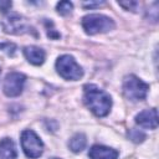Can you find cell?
Instances as JSON below:
<instances>
[{
	"label": "cell",
	"instance_id": "obj_3",
	"mask_svg": "<svg viewBox=\"0 0 159 159\" xmlns=\"http://www.w3.org/2000/svg\"><path fill=\"white\" fill-rule=\"evenodd\" d=\"M56 70L61 77L65 80L77 81L83 76L82 67L76 62V60L70 55H62L56 61Z\"/></svg>",
	"mask_w": 159,
	"mask_h": 159
},
{
	"label": "cell",
	"instance_id": "obj_6",
	"mask_svg": "<svg viewBox=\"0 0 159 159\" xmlns=\"http://www.w3.org/2000/svg\"><path fill=\"white\" fill-rule=\"evenodd\" d=\"M2 29L6 34L21 35V34L29 32L31 27L25 20V17H22L16 12H10L2 20Z\"/></svg>",
	"mask_w": 159,
	"mask_h": 159
},
{
	"label": "cell",
	"instance_id": "obj_1",
	"mask_svg": "<svg viewBox=\"0 0 159 159\" xmlns=\"http://www.w3.org/2000/svg\"><path fill=\"white\" fill-rule=\"evenodd\" d=\"M84 96L83 101L86 106L97 116V117H104L109 113L112 107V99L111 96L104 92L103 89H99L94 84H86L83 87Z\"/></svg>",
	"mask_w": 159,
	"mask_h": 159
},
{
	"label": "cell",
	"instance_id": "obj_10",
	"mask_svg": "<svg viewBox=\"0 0 159 159\" xmlns=\"http://www.w3.org/2000/svg\"><path fill=\"white\" fill-rule=\"evenodd\" d=\"M24 55H25L26 60L30 63L35 65V66L42 65L43 61H45V57H46L45 51L42 48H40V47H36V46H27V47H25L24 48Z\"/></svg>",
	"mask_w": 159,
	"mask_h": 159
},
{
	"label": "cell",
	"instance_id": "obj_19",
	"mask_svg": "<svg viewBox=\"0 0 159 159\" xmlns=\"http://www.w3.org/2000/svg\"><path fill=\"white\" fill-rule=\"evenodd\" d=\"M51 159H58V158H51Z\"/></svg>",
	"mask_w": 159,
	"mask_h": 159
},
{
	"label": "cell",
	"instance_id": "obj_4",
	"mask_svg": "<svg viewBox=\"0 0 159 159\" xmlns=\"http://www.w3.org/2000/svg\"><path fill=\"white\" fill-rule=\"evenodd\" d=\"M148 89H149V84L134 75L127 76L123 82V93L130 101L144 99L147 97Z\"/></svg>",
	"mask_w": 159,
	"mask_h": 159
},
{
	"label": "cell",
	"instance_id": "obj_5",
	"mask_svg": "<svg viewBox=\"0 0 159 159\" xmlns=\"http://www.w3.org/2000/svg\"><path fill=\"white\" fill-rule=\"evenodd\" d=\"M21 147L26 157L31 159L39 158L43 152V143L40 137L31 129L24 130L21 133Z\"/></svg>",
	"mask_w": 159,
	"mask_h": 159
},
{
	"label": "cell",
	"instance_id": "obj_7",
	"mask_svg": "<svg viewBox=\"0 0 159 159\" xmlns=\"http://www.w3.org/2000/svg\"><path fill=\"white\" fill-rule=\"evenodd\" d=\"M25 80H26V77L20 72L7 73L4 80V84H2L4 93L7 97H16V96L21 94V92L24 89Z\"/></svg>",
	"mask_w": 159,
	"mask_h": 159
},
{
	"label": "cell",
	"instance_id": "obj_17",
	"mask_svg": "<svg viewBox=\"0 0 159 159\" xmlns=\"http://www.w3.org/2000/svg\"><path fill=\"white\" fill-rule=\"evenodd\" d=\"M11 1H0V11L1 12H6L7 10H10L11 7Z\"/></svg>",
	"mask_w": 159,
	"mask_h": 159
},
{
	"label": "cell",
	"instance_id": "obj_15",
	"mask_svg": "<svg viewBox=\"0 0 159 159\" xmlns=\"http://www.w3.org/2000/svg\"><path fill=\"white\" fill-rule=\"evenodd\" d=\"M0 48L6 51L7 55L12 56L15 53V50H16V46L14 43H10V42H4V43H0Z\"/></svg>",
	"mask_w": 159,
	"mask_h": 159
},
{
	"label": "cell",
	"instance_id": "obj_14",
	"mask_svg": "<svg viewBox=\"0 0 159 159\" xmlns=\"http://www.w3.org/2000/svg\"><path fill=\"white\" fill-rule=\"evenodd\" d=\"M128 137H129L133 142H135V143L143 142V139L145 138L144 133L140 132V130H138V129H130V130L128 132Z\"/></svg>",
	"mask_w": 159,
	"mask_h": 159
},
{
	"label": "cell",
	"instance_id": "obj_11",
	"mask_svg": "<svg viewBox=\"0 0 159 159\" xmlns=\"http://www.w3.org/2000/svg\"><path fill=\"white\" fill-rule=\"evenodd\" d=\"M17 153L14 142L10 138H2L0 140V159H16Z\"/></svg>",
	"mask_w": 159,
	"mask_h": 159
},
{
	"label": "cell",
	"instance_id": "obj_2",
	"mask_svg": "<svg viewBox=\"0 0 159 159\" xmlns=\"http://www.w3.org/2000/svg\"><path fill=\"white\" fill-rule=\"evenodd\" d=\"M82 26L88 35L108 32L114 29V21L102 14H89L82 19Z\"/></svg>",
	"mask_w": 159,
	"mask_h": 159
},
{
	"label": "cell",
	"instance_id": "obj_20",
	"mask_svg": "<svg viewBox=\"0 0 159 159\" xmlns=\"http://www.w3.org/2000/svg\"><path fill=\"white\" fill-rule=\"evenodd\" d=\"M0 73H1V70H0Z\"/></svg>",
	"mask_w": 159,
	"mask_h": 159
},
{
	"label": "cell",
	"instance_id": "obj_9",
	"mask_svg": "<svg viewBox=\"0 0 159 159\" xmlns=\"http://www.w3.org/2000/svg\"><path fill=\"white\" fill-rule=\"evenodd\" d=\"M88 155L91 159H117L118 152L113 148H109V147L93 145L89 149Z\"/></svg>",
	"mask_w": 159,
	"mask_h": 159
},
{
	"label": "cell",
	"instance_id": "obj_12",
	"mask_svg": "<svg viewBox=\"0 0 159 159\" xmlns=\"http://www.w3.org/2000/svg\"><path fill=\"white\" fill-rule=\"evenodd\" d=\"M86 143H87V139L84 137V134L82 133H76L68 142V147L73 152V153H78V152H82L86 147Z\"/></svg>",
	"mask_w": 159,
	"mask_h": 159
},
{
	"label": "cell",
	"instance_id": "obj_18",
	"mask_svg": "<svg viewBox=\"0 0 159 159\" xmlns=\"http://www.w3.org/2000/svg\"><path fill=\"white\" fill-rule=\"evenodd\" d=\"M103 4V1H99V2H83V6H86V7H93V6H99V5H102Z\"/></svg>",
	"mask_w": 159,
	"mask_h": 159
},
{
	"label": "cell",
	"instance_id": "obj_13",
	"mask_svg": "<svg viewBox=\"0 0 159 159\" xmlns=\"http://www.w3.org/2000/svg\"><path fill=\"white\" fill-rule=\"evenodd\" d=\"M56 7H57L58 14H61V15H68V14L72 11L73 5H72V2H70V1H60Z\"/></svg>",
	"mask_w": 159,
	"mask_h": 159
},
{
	"label": "cell",
	"instance_id": "obj_8",
	"mask_svg": "<svg viewBox=\"0 0 159 159\" xmlns=\"http://www.w3.org/2000/svg\"><path fill=\"white\" fill-rule=\"evenodd\" d=\"M135 123L139 124L143 128L155 129L158 127V113H157V109L155 108H150V109L142 111L139 114H137Z\"/></svg>",
	"mask_w": 159,
	"mask_h": 159
},
{
	"label": "cell",
	"instance_id": "obj_16",
	"mask_svg": "<svg viewBox=\"0 0 159 159\" xmlns=\"http://www.w3.org/2000/svg\"><path fill=\"white\" fill-rule=\"evenodd\" d=\"M118 4H119L120 6H123L124 9H127V10H133V7L138 5L135 1H127V2H125V1H119Z\"/></svg>",
	"mask_w": 159,
	"mask_h": 159
}]
</instances>
